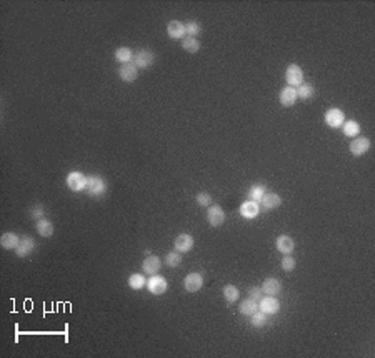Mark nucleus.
<instances>
[{
    "instance_id": "9b49d317",
    "label": "nucleus",
    "mask_w": 375,
    "mask_h": 358,
    "mask_svg": "<svg viewBox=\"0 0 375 358\" xmlns=\"http://www.w3.org/2000/svg\"><path fill=\"white\" fill-rule=\"evenodd\" d=\"M174 247L175 250L180 252V254H187V252H190L194 248V237L189 235V233H180V235L175 239Z\"/></svg>"
},
{
    "instance_id": "6e6552de",
    "label": "nucleus",
    "mask_w": 375,
    "mask_h": 358,
    "mask_svg": "<svg viewBox=\"0 0 375 358\" xmlns=\"http://www.w3.org/2000/svg\"><path fill=\"white\" fill-rule=\"evenodd\" d=\"M259 310L267 315H275L280 310V302L275 297H270V295L262 297L259 303Z\"/></svg>"
},
{
    "instance_id": "e433bc0d",
    "label": "nucleus",
    "mask_w": 375,
    "mask_h": 358,
    "mask_svg": "<svg viewBox=\"0 0 375 358\" xmlns=\"http://www.w3.org/2000/svg\"><path fill=\"white\" fill-rule=\"evenodd\" d=\"M30 215H32L35 220L44 219V207H42V205H35L32 208V212H30Z\"/></svg>"
},
{
    "instance_id": "a878e982",
    "label": "nucleus",
    "mask_w": 375,
    "mask_h": 358,
    "mask_svg": "<svg viewBox=\"0 0 375 358\" xmlns=\"http://www.w3.org/2000/svg\"><path fill=\"white\" fill-rule=\"evenodd\" d=\"M128 287H130L132 290H142L143 287H147V280L140 273H132L130 277H128Z\"/></svg>"
},
{
    "instance_id": "20e7f679",
    "label": "nucleus",
    "mask_w": 375,
    "mask_h": 358,
    "mask_svg": "<svg viewBox=\"0 0 375 358\" xmlns=\"http://www.w3.org/2000/svg\"><path fill=\"white\" fill-rule=\"evenodd\" d=\"M147 289L154 295H162L169 290V283H167V280L163 277H160V275H152L147 282Z\"/></svg>"
},
{
    "instance_id": "f704fd0d",
    "label": "nucleus",
    "mask_w": 375,
    "mask_h": 358,
    "mask_svg": "<svg viewBox=\"0 0 375 358\" xmlns=\"http://www.w3.org/2000/svg\"><path fill=\"white\" fill-rule=\"evenodd\" d=\"M282 270L284 272H292V270H295V265H297V262H295V258H292L290 255H285L284 258H282Z\"/></svg>"
},
{
    "instance_id": "7ed1b4c3",
    "label": "nucleus",
    "mask_w": 375,
    "mask_h": 358,
    "mask_svg": "<svg viewBox=\"0 0 375 358\" xmlns=\"http://www.w3.org/2000/svg\"><path fill=\"white\" fill-rule=\"evenodd\" d=\"M285 80L290 87H299L300 84H304V70L295 64L288 65L285 70Z\"/></svg>"
},
{
    "instance_id": "f03ea898",
    "label": "nucleus",
    "mask_w": 375,
    "mask_h": 358,
    "mask_svg": "<svg viewBox=\"0 0 375 358\" xmlns=\"http://www.w3.org/2000/svg\"><path fill=\"white\" fill-rule=\"evenodd\" d=\"M85 185H87V177L82 172H70L67 175V187L72 192H85Z\"/></svg>"
},
{
    "instance_id": "cd10ccee",
    "label": "nucleus",
    "mask_w": 375,
    "mask_h": 358,
    "mask_svg": "<svg viewBox=\"0 0 375 358\" xmlns=\"http://www.w3.org/2000/svg\"><path fill=\"white\" fill-rule=\"evenodd\" d=\"M224 297L229 303H235L240 298V290L235 285H225L224 287Z\"/></svg>"
},
{
    "instance_id": "5701e85b",
    "label": "nucleus",
    "mask_w": 375,
    "mask_h": 358,
    "mask_svg": "<svg viewBox=\"0 0 375 358\" xmlns=\"http://www.w3.org/2000/svg\"><path fill=\"white\" fill-rule=\"evenodd\" d=\"M115 60L120 62L122 65L130 64V62L134 60V52H132L128 47H119V49L115 50Z\"/></svg>"
},
{
    "instance_id": "ddd939ff",
    "label": "nucleus",
    "mask_w": 375,
    "mask_h": 358,
    "mask_svg": "<svg viewBox=\"0 0 375 358\" xmlns=\"http://www.w3.org/2000/svg\"><path fill=\"white\" fill-rule=\"evenodd\" d=\"M259 213H260V205H259V202L247 200V202H244V204H242V207H240V215L244 217V219L252 220V219H255V217L259 215Z\"/></svg>"
},
{
    "instance_id": "f3484780",
    "label": "nucleus",
    "mask_w": 375,
    "mask_h": 358,
    "mask_svg": "<svg viewBox=\"0 0 375 358\" xmlns=\"http://www.w3.org/2000/svg\"><path fill=\"white\" fill-rule=\"evenodd\" d=\"M259 204L264 210H273L282 204V198H280V195H277L275 192H265V195L262 197Z\"/></svg>"
},
{
    "instance_id": "412c9836",
    "label": "nucleus",
    "mask_w": 375,
    "mask_h": 358,
    "mask_svg": "<svg viewBox=\"0 0 375 358\" xmlns=\"http://www.w3.org/2000/svg\"><path fill=\"white\" fill-rule=\"evenodd\" d=\"M18 243H20V239L12 232H5L2 235V239H0V245H2L5 250H15V248L18 247Z\"/></svg>"
},
{
    "instance_id": "a211bd4d",
    "label": "nucleus",
    "mask_w": 375,
    "mask_h": 358,
    "mask_svg": "<svg viewBox=\"0 0 375 358\" xmlns=\"http://www.w3.org/2000/svg\"><path fill=\"white\" fill-rule=\"evenodd\" d=\"M34 248H35V240L32 239V237H22L18 247L15 248V254H17L18 256H27V255L32 254Z\"/></svg>"
},
{
    "instance_id": "2f4dec72",
    "label": "nucleus",
    "mask_w": 375,
    "mask_h": 358,
    "mask_svg": "<svg viewBox=\"0 0 375 358\" xmlns=\"http://www.w3.org/2000/svg\"><path fill=\"white\" fill-rule=\"evenodd\" d=\"M265 187L264 185H253L252 188L249 190V197H250V200H253V202H260L262 200V197L265 195Z\"/></svg>"
},
{
    "instance_id": "0eeeda50",
    "label": "nucleus",
    "mask_w": 375,
    "mask_h": 358,
    "mask_svg": "<svg viewBox=\"0 0 375 358\" xmlns=\"http://www.w3.org/2000/svg\"><path fill=\"white\" fill-rule=\"evenodd\" d=\"M345 122V115L340 108H330V110L325 112V123L330 128H339L343 125Z\"/></svg>"
},
{
    "instance_id": "f8f14e48",
    "label": "nucleus",
    "mask_w": 375,
    "mask_h": 358,
    "mask_svg": "<svg viewBox=\"0 0 375 358\" xmlns=\"http://www.w3.org/2000/svg\"><path fill=\"white\" fill-rule=\"evenodd\" d=\"M119 77H120V80L130 84V82L137 80V77H139V68L135 67L134 62H130V64H125V65H122V67L119 68Z\"/></svg>"
},
{
    "instance_id": "72a5a7b5",
    "label": "nucleus",
    "mask_w": 375,
    "mask_h": 358,
    "mask_svg": "<svg viewBox=\"0 0 375 358\" xmlns=\"http://www.w3.org/2000/svg\"><path fill=\"white\" fill-rule=\"evenodd\" d=\"M195 200H197V204L200 205V207H210V205H212V197L207 192H198Z\"/></svg>"
},
{
    "instance_id": "4468645a",
    "label": "nucleus",
    "mask_w": 375,
    "mask_h": 358,
    "mask_svg": "<svg viewBox=\"0 0 375 358\" xmlns=\"http://www.w3.org/2000/svg\"><path fill=\"white\" fill-rule=\"evenodd\" d=\"M160 265H162V262H160V258L157 255H148L142 263V270H143V273H147L152 277V275L159 273Z\"/></svg>"
},
{
    "instance_id": "c85d7f7f",
    "label": "nucleus",
    "mask_w": 375,
    "mask_h": 358,
    "mask_svg": "<svg viewBox=\"0 0 375 358\" xmlns=\"http://www.w3.org/2000/svg\"><path fill=\"white\" fill-rule=\"evenodd\" d=\"M295 90H297V97H299V99L308 100L314 97V85L312 84H300Z\"/></svg>"
},
{
    "instance_id": "9d476101",
    "label": "nucleus",
    "mask_w": 375,
    "mask_h": 358,
    "mask_svg": "<svg viewBox=\"0 0 375 358\" xmlns=\"http://www.w3.org/2000/svg\"><path fill=\"white\" fill-rule=\"evenodd\" d=\"M155 60V55L150 50H139L134 55V64L137 68H148Z\"/></svg>"
},
{
    "instance_id": "aec40b11",
    "label": "nucleus",
    "mask_w": 375,
    "mask_h": 358,
    "mask_svg": "<svg viewBox=\"0 0 375 358\" xmlns=\"http://www.w3.org/2000/svg\"><path fill=\"white\" fill-rule=\"evenodd\" d=\"M280 103L284 105V107H292V105H295L297 102V90L295 87H285L282 88V92H280Z\"/></svg>"
},
{
    "instance_id": "4be33fe9",
    "label": "nucleus",
    "mask_w": 375,
    "mask_h": 358,
    "mask_svg": "<svg viewBox=\"0 0 375 358\" xmlns=\"http://www.w3.org/2000/svg\"><path fill=\"white\" fill-rule=\"evenodd\" d=\"M35 228H37L38 235L45 237V239H49V237L54 235V223L50 220H47V219L37 220V225H35Z\"/></svg>"
},
{
    "instance_id": "393cba45",
    "label": "nucleus",
    "mask_w": 375,
    "mask_h": 358,
    "mask_svg": "<svg viewBox=\"0 0 375 358\" xmlns=\"http://www.w3.org/2000/svg\"><path fill=\"white\" fill-rule=\"evenodd\" d=\"M182 49L189 53H195L200 50V42L195 37H189V35H187L185 38H182Z\"/></svg>"
},
{
    "instance_id": "7c9ffc66",
    "label": "nucleus",
    "mask_w": 375,
    "mask_h": 358,
    "mask_svg": "<svg viewBox=\"0 0 375 358\" xmlns=\"http://www.w3.org/2000/svg\"><path fill=\"white\" fill-rule=\"evenodd\" d=\"M267 317H268L267 313L259 312V310H257L255 313L250 315V318H252V325L255 326V328H262V326H265V324H267Z\"/></svg>"
},
{
    "instance_id": "dca6fc26",
    "label": "nucleus",
    "mask_w": 375,
    "mask_h": 358,
    "mask_svg": "<svg viewBox=\"0 0 375 358\" xmlns=\"http://www.w3.org/2000/svg\"><path fill=\"white\" fill-rule=\"evenodd\" d=\"M275 247H277V250H279L280 254L290 255L292 252H294V248H295V242H294V239H292V237L280 235L279 239H277V242H275Z\"/></svg>"
},
{
    "instance_id": "f257e3e1",
    "label": "nucleus",
    "mask_w": 375,
    "mask_h": 358,
    "mask_svg": "<svg viewBox=\"0 0 375 358\" xmlns=\"http://www.w3.org/2000/svg\"><path fill=\"white\" fill-rule=\"evenodd\" d=\"M107 190V184L102 177L99 175H89L87 177V185H85V192L90 197H100Z\"/></svg>"
},
{
    "instance_id": "bb28decb",
    "label": "nucleus",
    "mask_w": 375,
    "mask_h": 358,
    "mask_svg": "<svg viewBox=\"0 0 375 358\" xmlns=\"http://www.w3.org/2000/svg\"><path fill=\"white\" fill-rule=\"evenodd\" d=\"M240 313L245 315V317H250L252 313H255L259 310V305H257V300H252V298H247V300L242 302L240 305Z\"/></svg>"
},
{
    "instance_id": "473e14b6",
    "label": "nucleus",
    "mask_w": 375,
    "mask_h": 358,
    "mask_svg": "<svg viewBox=\"0 0 375 358\" xmlns=\"http://www.w3.org/2000/svg\"><path fill=\"white\" fill-rule=\"evenodd\" d=\"M202 32V27H200V23L198 22H195V20H190V22H187L185 23V34L189 35V37H195L197 38V35Z\"/></svg>"
},
{
    "instance_id": "423d86ee",
    "label": "nucleus",
    "mask_w": 375,
    "mask_h": 358,
    "mask_svg": "<svg viewBox=\"0 0 375 358\" xmlns=\"http://www.w3.org/2000/svg\"><path fill=\"white\" fill-rule=\"evenodd\" d=\"M207 220L212 227H220L225 222V212L222 210L220 205H210L207 210Z\"/></svg>"
},
{
    "instance_id": "39448f33",
    "label": "nucleus",
    "mask_w": 375,
    "mask_h": 358,
    "mask_svg": "<svg viewBox=\"0 0 375 358\" xmlns=\"http://www.w3.org/2000/svg\"><path fill=\"white\" fill-rule=\"evenodd\" d=\"M183 287H185V290L190 291V293L198 291L202 287H204V277H202V273H198V272L189 273L185 277V280H183Z\"/></svg>"
},
{
    "instance_id": "6ab92c4d",
    "label": "nucleus",
    "mask_w": 375,
    "mask_h": 358,
    "mask_svg": "<svg viewBox=\"0 0 375 358\" xmlns=\"http://www.w3.org/2000/svg\"><path fill=\"white\" fill-rule=\"evenodd\" d=\"M260 289H262V291H264L265 295L275 297V295H279L280 291H282V283H280L277 278H267L264 283H262Z\"/></svg>"
},
{
    "instance_id": "1a4fd4ad",
    "label": "nucleus",
    "mask_w": 375,
    "mask_h": 358,
    "mask_svg": "<svg viewBox=\"0 0 375 358\" xmlns=\"http://www.w3.org/2000/svg\"><path fill=\"white\" fill-rule=\"evenodd\" d=\"M370 150V140L367 137H355V140L350 142V153L355 157H360V155L367 153Z\"/></svg>"
},
{
    "instance_id": "2eb2a0df",
    "label": "nucleus",
    "mask_w": 375,
    "mask_h": 358,
    "mask_svg": "<svg viewBox=\"0 0 375 358\" xmlns=\"http://www.w3.org/2000/svg\"><path fill=\"white\" fill-rule=\"evenodd\" d=\"M167 34H169L170 38L174 40H179V38H185V23L179 22V20H170L169 25H167Z\"/></svg>"
},
{
    "instance_id": "c756f323",
    "label": "nucleus",
    "mask_w": 375,
    "mask_h": 358,
    "mask_svg": "<svg viewBox=\"0 0 375 358\" xmlns=\"http://www.w3.org/2000/svg\"><path fill=\"white\" fill-rule=\"evenodd\" d=\"M163 262H165V265L170 267V268L179 267L182 263V254L180 252H177V250L169 252V254L165 255V258H163Z\"/></svg>"
},
{
    "instance_id": "b1692460",
    "label": "nucleus",
    "mask_w": 375,
    "mask_h": 358,
    "mask_svg": "<svg viewBox=\"0 0 375 358\" xmlns=\"http://www.w3.org/2000/svg\"><path fill=\"white\" fill-rule=\"evenodd\" d=\"M342 130H343V134H345V137L355 138V137H358V134H360V125H358L355 120H347V122H343Z\"/></svg>"
},
{
    "instance_id": "c9c22d12",
    "label": "nucleus",
    "mask_w": 375,
    "mask_h": 358,
    "mask_svg": "<svg viewBox=\"0 0 375 358\" xmlns=\"http://www.w3.org/2000/svg\"><path fill=\"white\" fill-rule=\"evenodd\" d=\"M262 295H264L262 289H257V287H252V289H249V298H252V300H260Z\"/></svg>"
}]
</instances>
